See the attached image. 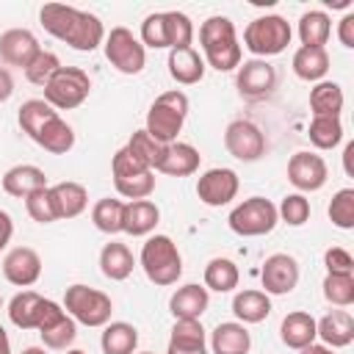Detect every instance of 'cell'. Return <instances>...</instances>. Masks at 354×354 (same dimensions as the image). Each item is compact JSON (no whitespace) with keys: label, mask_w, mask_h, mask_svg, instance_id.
<instances>
[{"label":"cell","mask_w":354,"mask_h":354,"mask_svg":"<svg viewBox=\"0 0 354 354\" xmlns=\"http://www.w3.org/2000/svg\"><path fill=\"white\" fill-rule=\"evenodd\" d=\"M39 19L44 25V30L50 36H55L58 41L69 44L72 50L80 53H91L105 41V28L100 22V17L64 6V3H44L39 11Z\"/></svg>","instance_id":"6da1fadb"},{"label":"cell","mask_w":354,"mask_h":354,"mask_svg":"<svg viewBox=\"0 0 354 354\" xmlns=\"http://www.w3.org/2000/svg\"><path fill=\"white\" fill-rule=\"evenodd\" d=\"M199 44H202L205 61L216 72H232L241 66V44L230 17H221V14L207 17L199 28Z\"/></svg>","instance_id":"7a4b0ae2"},{"label":"cell","mask_w":354,"mask_h":354,"mask_svg":"<svg viewBox=\"0 0 354 354\" xmlns=\"http://www.w3.org/2000/svg\"><path fill=\"white\" fill-rule=\"evenodd\" d=\"M185 116H188V97L180 88H171V91H163L149 105V111H147V127L144 130L155 141L171 144V141H177Z\"/></svg>","instance_id":"3957f363"},{"label":"cell","mask_w":354,"mask_h":354,"mask_svg":"<svg viewBox=\"0 0 354 354\" xmlns=\"http://www.w3.org/2000/svg\"><path fill=\"white\" fill-rule=\"evenodd\" d=\"M144 274L149 282L166 288L174 285L183 277V257L177 252V243L169 235H152L147 238V243L141 246V257H138Z\"/></svg>","instance_id":"277c9868"},{"label":"cell","mask_w":354,"mask_h":354,"mask_svg":"<svg viewBox=\"0 0 354 354\" xmlns=\"http://www.w3.org/2000/svg\"><path fill=\"white\" fill-rule=\"evenodd\" d=\"M290 25L285 17L279 14H266V17H257L246 25L243 30V47L257 55V58H268V55H279L285 53V47L290 44Z\"/></svg>","instance_id":"5b68a950"},{"label":"cell","mask_w":354,"mask_h":354,"mask_svg":"<svg viewBox=\"0 0 354 354\" xmlns=\"http://www.w3.org/2000/svg\"><path fill=\"white\" fill-rule=\"evenodd\" d=\"M64 310L75 324L83 326H105L113 313L111 296L88 285H69L64 293Z\"/></svg>","instance_id":"8992f818"},{"label":"cell","mask_w":354,"mask_h":354,"mask_svg":"<svg viewBox=\"0 0 354 354\" xmlns=\"http://www.w3.org/2000/svg\"><path fill=\"white\" fill-rule=\"evenodd\" d=\"M91 80L80 66H61L44 86V102L55 111H72L86 102Z\"/></svg>","instance_id":"52a82bcc"},{"label":"cell","mask_w":354,"mask_h":354,"mask_svg":"<svg viewBox=\"0 0 354 354\" xmlns=\"http://www.w3.org/2000/svg\"><path fill=\"white\" fill-rule=\"evenodd\" d=\"M279 216H277V205L268 202L266 196H249L243 199L238 207H232L227 224L235 235L243 238H257V235H268L277 227Z\"/></svg>","instance_id":"ba28073f"},{"label":"cell","mask_w":354,"mask_h":354,"mask_svg":"<svg viewBox=\"0 0 354 354\" xmlns=\"http://www.w3.org/2000/svg\"><path fill=\"white\" fill-rule=\"evenodd\" d=\"M105 58L122 75H138L144 69V64H147V50L133 36V30H127V28H111V33L105 36Z\"/></svg>","instance_id":"9c48e42d"},{"label":"cell","mask_w":354,"mask_h":354,"mask_svg":"<svg viewBox=\"0 0 354 354\" xmlns=\"http://www.w3.org/2000/svg\"><path fill=\"white\" fill-rule=\"evenodd\" d=\"M224 147L235 160L252 163L266 155V136L263 130L249 119H235L224 130Z\"/></svg>","instance_id":"30bf717a"},{"label":"cell","mask_w":354,"mask_h":354,"mask_svg":"<svg viewBox=\"0 0 354 354\" xmlns=\"http://www.w3.org/2000/svg\"><path fill=\"white\" fill-rule=\"evenodd\" d=\"M326 177H329L326 160L321 155H315V152H296L288 160V180L301 194L321 191L326 185Z\"/></svg>","instance_id":"8fae6325"},{"label":"cell","mask_w":354,"mask_h":354,"mask_svg":"<svg viewBox=\"0 0 354 354\" xmlns=\"http://www.w3.org/2000/svg\"><path fill=\"white\" fill-rule=\"evenodd\" d=\"M235 86L246 100H263L277 88V69L266 58H252L238 66Z\"/></svg>","instance_id":"7c38bea8"},{"label":"cell","mask_w":354,"mask_h":354,"mask_svg":"<svg viewBox=\"0 0 354 354\" xmlns=\"http://www.w3.org/2000/svg\"><path fill=\"white\" fill-rule=\"evenodd\" d=\"M238 174L232 169H224V166H216V169H207L199 183H196V196L199 202H205L207 207H221V205H230L238 194Z\"/></svg>","instance_id":"4fadbf2b"},{"label":"cell","mask_w":354,"mask_h":354,"mask_svg":"<svg viewBox=\"0 0 354 354\" xmlns=\"http://www.w3.org/2000/svg\"><path fill=\"white\" fill-rule=\"evenodd\" d=\"M260 282H263V293L268 296H285L299 285V263L296 257L277 252L271 257H266L263 271H260Z\"/></svg>","instance_id":"5bb4252c"},{"label":"cell","mask_w":354,"mask_h":354,"mask_svg":"<svg viewBox=\"0 0 354 354\" xmlns=\"http://www.w3.org/2000/svg\"><path fill=\"white\" fill-rule=\"evenodd\" d=\"M3 277L17 288H30L41 277V257L30 246H17L3 260Z\"/></svg>","instance_id":"9a60e30c"},{"label":"cell","mask_w":354,"mask_h":354,"mask_svg":"<svg viewBox=\"0 0 354 354\" xmlns=\"http://www.w3.org/2000/svg\"><path fill=\"white\" fill-rule=\"evenodd\" d=\"M39 50H41L39 39L28 28H11V30L0 33V61L8 64V66H22L25 69Z\"/></svg>","instance_id":"2e32d148"},{"label":"cell","mask_w":354,"mask_h":354,"mask_svg":"<svg viewBox=\"0 0 354 354\" xmlns=\"http://www.w3.org/2000/svg\"><path fill=\"white\" fill-rule=\"evenodd\" d=\"M207 304H210V293L205 285H196V282L177 288L169 299V310H171L174 321H199L202 313L207 310Z\"/></svg>","instance_id":"e0dca14e"},{"label":"cell","mask_w":354,"mask_h":354,"mask_svg":"<svg viewBox=\"0 0 354 354\" xmlns=\"http://www.w3.org/2000/svg\"><path fill=\"white\" fill-rule=\"evenodd\" d=\"M199 160H202V155L196 147H191L185 141H171V144H166L163 158L155 171L169 174V177H188L199 169Z\"/></svg>","instance_id":"ac0fdd59"},{"label":"cell","mask_w":354,"mask_h":354,"mask_svg":"<svg viewBox=\"0 0 354 354\" xmlns=\"http://www.w3.org/2000/svg\"><path fill=\"white\" fill-rule=\"evenodd\" d=\"M315 335L326 348H346L354 340V318L346 310H332L321 321H315Z\"/></svg>","instance_id":"d6986e66"},{"label":"cell","mask_w":354,"mask_h":354,"mask_svg":"<svg viewBox=\"0 0 354 354\" xmlns=\"http://www.w3.org/2000/svg\"><path fill=\"white\" fill-rule=\"evenodd\" d=\"M50 199H53V210H55V218H75L86 210L88 205V194L80 183H72V180H64V183H55L50 185Z\"/></svg>","instance_id":"ffe728a7"},{"label":"cell","mask_w":354,"mask_h":354,"mask_svg":"<svg viewBox=\"0 0 354 354\" xmlns=\"http://www.w3.org/2000/svg\"><path fill=\"white\" fill-rule=\"evenodd\" d=\"M39 188H47V174L33 166V163H19V166H11L6 174H3V191L8 196H19L25 199L28 194L39 191Z\"/></svg>","instance_id":"44dd1931"},{"label":"cell","mask_w":354,"mask_h":354,"mask_svg":"<svg viewBox=\"0 0 354 354\" xmlns=\"http://www.w3.org/2000/svg\"><path fill=\"white\" fill-rule=\"evenodd\" d=\"M169 75L171 80H177L180 86H194L205 77V58L194 50V47H183V50H169Z\"/></svg>","instance_id":"7402d4cb"},{"label":"cell","mask_w":354,"mask_h":354,"mask_svg":"<svg viewBox=\"0 0 354 354\" xmlns=\"http://www.w3.org/2000/svg\"><path fill=\"white\" fill-rule=\"evenodd\" d=\"M160 221V210L155 202L149 199H136V202H124V221H122V232L141 238L149 235Z\"/></svg>","instance_id":"603a6c76"},{"label":"cell","mask_w":354,"mask_h":354,"mask_svg":"<svg viewBox=\"0 0 354 354\" xmlns=\"http://www.w3.org/2000/svg\"><path fill=\"white\" fill-rule=\"evenodd\" d=\"M279 337H282V343L288 348H296V351L307 348L318 337L315 335V318L310 313H301V310L288 313L282 318V324H279Z\"/></svg>","instance_id":"cb8c5ba5"},{"label":"cell","mask_w":354,"mask_h":354,"mask_svg":"<svg viewBox=\"0 0 354 354\" xmlns=\"http://www.w3.org/2000/svg\"><path fill=\"white\" fill-rule=\"evenodd\" d=\"M249 348H252V337H249L246 326L238 321L218 324L210 332V351L213 354H249Z\"/></svg>","instance_id":"d4e9b609"},{"label":"cell","mask_w":354,"mask_h":354,"mask_svg":"<svg viewBox=\"0 0 354 354\" xmlns=\"http://www.w3.org/2000/svg\"><path fill=\"white\" fill-rule=\"evenodd\" d=\"M293 72L299 80L321 83L329 72V53L326 47H299L293 53Z\"/></svg>","instance_id":"484cf974"},{"label":"cell","mask_w":354,"mask_h":354,"mask_svg":"<svg viewBox=\"0 0 354 354\" xmlns=\"http://www.w3.org/2000/svg\"><path fill=\"white\" fill-rule=\"evenodd\" d=\"M133 266H136L133 252H130L124 243L111 241V243L102 246V252H100V271H102L111 282L127 279V277L133 274Z\"/></svg>","instance_id":"4316f807"},{"label":"cell","mask_w":354,"mask_h":354,"mask_svg":"<svg viewBox=\"0 0 354 354\" xmlns=\"http://www.w3.org/2000/svg\"><path fill=\"white\" fill-rule=\"evenodd\" d=\"M232 313L238 324H260L271 313V299L263 290H241L232 299Z\"/></svg>","instance_id":"83f0119b"},{"label":"cell","mask_w":354,"mask_h":354,"mask_svg":"<svg viewBox=\"0 0 354 354\" xmlns=\"http://www.w3.org/2000/svg\"><path fill=\"white\" fill-rule=\"evenodd\" d=\"M100 346H102V354H133L138 346V329L127 321L105 324Z\"/></svg>","instance_id":"f1b7e54d"},{"label":"cell","mask_w":354,"mask_h":354,"mask_svg":"<svg viewBox=\"0 0 354 354\" xmlns=\"http://www.w3.org/2000/svg\"><path fill=\"white\" fill-rule=\"evenodd\" d=\"M329 33H332V19H329L326 11L313 8V11L301 14V19H299L301 47H324L329 41Z\"/></svg>","instance_id":"f546056e"},{"label":"cell","mask_w":354,"mask_h":354,"mask_svg":"<svg viewBox=\"0 0 354 354\" xmlns=\"http://www.w3.org/2000/svg\"><path fill=\"white\" fill-rule=\"evenodd\" d=\"M36 144L53 155H66L72 147H75V130L61 119V116H53L36 136Z\"/></svg>","instance_id":"4dcf8cb0"},{"label":"cell","mask_w":354,"mask_h":354,"mask_svg":"<svg viewBox=\"0 0 354 354\" xmlns=\"http://www.w3.org/2000/svg\"><path fill=\"white\" fill-rule=\"evenodd\" d=\"M313 116H340L343 111V88L335 80H321L310 91Z\"/></svg>","instance_id":"1f68e13d"},{"label":"cell","mask_w":354,"mask_h":354,"mask_svg":"<svg viewBox=\"0 0 354 354\" xmlns=\"http://www.w3.org/2000/svg\"><path fill=\"white\" fill-rule=\"evenodd\" d=\"M44 296H39L36 290H22L8 301V318L14 326L19 329H36L39 321V307H41Z\"/></svg>","instance_id":"d6a6232c"},{"label":"cell","mask_w":354,"mask_h":354,"mask_svg":"<svg viewBox=\"0 0 354 354\" xmlns=\"http://www.w3.org/2000/svg\"><path fill=\"white\" fill-rule=\"evenodd\" d=\"M53 116H58V111H55L53 105H47L44 100H25V102L19 105L17 122H19L22 133H25L28 138H33V141H36L39 130H41Z\"/></svg>","instance_id":"836d02e7"},{"label":"cell","mask_w":354,"mask_h":354,"mask_svg":"<svg viewBox=\"0 0 354 354\" xmlns=\"http://www.w3.org/2000/svg\"><path fill=\"white\" fill-rule=\"evenodd\" d=\"M238 266L227 257H213L207 266H205V288L207 290H216V293H230L238 288Z\"/></svg>","instance_id":"e575fe53"},{"label":"cell","mask_w":354,"mask_h":354,"mask_svg":"<svg viewBox=\"0 0 354 354\" xmlns=\"http://www.w3.org/2000/svg\"><path fill=\"white\" fill-rule=\"evenodd\" d=\"M163 39L169 50H183L191 47L194 41V25L188 14L183 11H163Z\"/></svg>","instance_id":"d590c367"},{"label":"cell","mask_w":354,"mask_h":354,"mask_svg":"<svg viewBox=\"0 0 354 354\" xmlns=\"http://www.w3.org/2000/svg\"><path fill=\"white\" fill-rule=\"evenodd\" d=\"M141 166H147L149 171H155L158 169V163H160V158H163V149H166V144H160V141H155L147 130H136L133 136H130V141H127V147H124Z\"/></svg>","instance_id":"8d00e7d4"},{"label":"cell","mask_w":354,"mask_h":354,"mask_svg":"<svg viewBox=\"0 0 354 354\" xmlns=\"http://www.w3.org/2000/svg\"><path fill=\"white\" fill-rule=\"evenodd\" d=\"M307 136H310V144L315 149H335L343 141L340 116H313Z\"/></svg>","instance_id":"74e56055"},{"label":"cell","mask_w":354,"mask_h":354,"mask_svg":"<svg viewBox=\"0 0 354 354\" xmlns=\"http://www.w3.org/2000/svg\"><path fill=\"white\" fill-rule=\"evenodd\" d=\"M91 221H94V227H97L100 232H105V235H116V232H122L124 202L111 199V196L100 199V202L91 207Z\"/></svg>","instance_id":"f35d334b"},{"label":"cell","mask_w":354,"mask_h":354,"mask_svg":"<svg viewBox=\"0 0 354 354\" xmlns=\"http://www.w3.org/2000/svg\"><path fill=\"white\" fill-rule=\"evenodd\" d=\"M324 299L335 307L354 304V274H326L324 277Z\"/></svg>","instance_id":"ab89813d"},{"label":"cell","mask_w":354,"mask_h":354,"mask_svg":"<svg viewBox=\"0 0 354 354\" xmlns=\"http://www.w3.org/2000/svg\"><path fill=\"white\" fill-rule=\"evenodd\" d=\"M58 69H61L58 55L50 53V50H39V53L33 55V61L25 66V77H28V83H33V86H47V80H50Z\"/></svg>","instance_id":"60d3db41"},{"label":"cell","mask_w":354,"mask_h":354,"mask_svg":"<svg viewBox=\"0 0 354 354\" xmlns=\"http://www.w3.org/2000/svg\"><path fill=\"white\" fill-rule=\"evenodd\" d=\"M329 221L340 230L354 227V188H340L329 202Z\"/></svg>","instance_id":"b9f144b4"},{"label":"cell","mask_w":354,"mask_h":354,"mask_svg":"<svg viewBox=\"0 0 354 354\" xmlns=\"http://www.w3.org/2000/svg\"><path fill=\"white\" fill-rule=\"evenodd\" d=\"M113 185L130 202L147 199L155 191V171H141V174H133V177H122V180H113Z\"/></svg>","instance_id":"7bdbcfd3"},{"label":"cell","mask_w":354,"mask_h":354,"mask_svg":"<svg viewBox=\"0 0 354 354\" xmlns=\"http://www.w3.org/2000/svg\"><path fill=\"white\" fill-rule=\"evenodd\" d=\"M169 346L180 348H205V329L199 321H174Z\"/></svg>","instance_id":"ee69618b"},{"label":"cell","mask_w":354,"mask_h":354,"mask_svg":"<svg viewBox=\"0 0 354 354\" xmlns=\"http://www.w3.org/2000/svg\"><path fill=\"white\" fill-rule=\"evenodd\" d=\"M277 216H279L285 224H290V227L307 224V218H310V202H307V196H304V194H288V196L279 202Z\"/></svg>","instance_id":"f6af8a7d"},{"label":"cell","mask_w":354,"mask_h":354,"mask_svg":"<svg viewBox=\"0 0 354 354\" xmlns=\"http://www.w3.org/2000/svg\"><path fill=\"white\" fill-rule=\"evenodd\" d=\"M39 335H41V340H44V346H47V348L66 351V348L75 343V337H77V324L66 315L64 321H58L55 326H50L47 332H39Z\"/></svg>","instance_id":"bcb514c9"},{"label":"cell","mask_w":354,"mask_h":354,"mask_svg":"<svg viewBox=\"0 0 354 354\" xmlns=\"http://www.w3.org/2000/svg\"><path fill=\"white\" fill-rule=\"evenodd\" d=\"M25 210L33 221L39 224H53L55 221V210H53V199H50V185L47 188H39L33 194L25 196Z\"/></svg>","instance_id":"7dc6e473"},{"label":"cell","mask_w":354,"mask_h":354,"mask_svg":"<svg viewBox=\"0 0 354 354\" xmlns=\"http://www.w3.org/2000/svg\"><path fill=\"white\" fill-rule=\"evenodd\" d=\"M144 47H152V50H160L166 47V39H163V11L158 14H149L144 22H141V39H138Z\"/></svg>","instance_id":"c3c4849f"},{"label":"cell","mask_w":354,"mask_h":354,"mask_svg":"<svg viewBox=\"0 0 354 354\" xmlns=\"http://www.w3.org/2000/svg\"><path fill=\"white\" fill-rule=\"evenodd\" d=\"M326 274H354V257L343 246H329L324 252Z\"/></svg>","instance_id":"681fc988"},{"label":"cell","mask_w":354,"mask_h":354,"mask_svg":"<svg viewBox=\"0 0 354 354\" xmlns=\"http://www.w3.org/2000/svg\"><path fill=\"white\" fill-rule=\"evenodd\" d=\"M111 171H113V180H122V177H133V174H141V171H149L147 166H141L124 147L113 155V163H111Z\"/></svg>","instance_id":"f907efd6"},{"label":"cell","mask_w":354,"mask_h":354,"mask_svg":"<svg viewBox=\"0 0 354 354\" xmlns=\"http://www.w3.org/2000/svg\"><path fill=\"white\" fill-rule=\"evenodd\" d=\"M337 39H340L343 47L354 50V14H351V11L337 22Z\"/></svg>","instance_id":"816d5d0a"},{"label":"cell","mask_w":354,"mask_h":354,"mask_svg":"<svg viewBox=\"0 0 354 354\" xmlns=\"http://www.w3.org/2000/svg\"><path fill=\"white\" fill-rule=\"evenodd\" d=\"M11 235H14V221H11V216L6 210H0V252L8 246Z\"/></svg>","instance_id":"f5cc1de1"},{"label":"cell","mask_w":354,"mask_h":354,"mask_svg":"<svg viewBox=\"0 0 354 354\" xmlns=\"http://www.w3.org/2000/svg\"><path fill=\"white\" fill-rule=\"evenodd\" d=\"M14 94V77L6 66H0V102H6Z\"/></svg>","instance_id":"db71d44e"},{"label":"cell","mask_w":354,"mask_h":354,"mask_svg":"<svg viewBox=\"0 0 354 354\" xmlns=\"http://www.w3.org/2000/svg\"><path fill=\"white\" fill-rule=\"evenodd\" d=\"M166 354H207V346H205V348H180V346H169Z\"/></svg>","instance_id":"11a10c76"},{"label":"cell","mask_w":354,"mask_h":354,"mask_svg":"<svg viewBox=\"0 0 354 354\" xmlns=\"http://www.w3.org/2000/svg\"><path fill=\"white\" fill-rule=\"evenodd\" d=\"M351 155H354V144H346V149H343V166H346V174L351 177L354 171H351Z\"/></svg>","instance_id":"9f6ffc18"},{"label":"cell","mask_w":354,"mask_h":354,"mask_svg":"<svg viewBox=\"0 0 354 354\" xmlns=\"http://www.w3.org/2000/svg\"><path fill=\"white\" fill-rule=\"evenodd\" d=\"M299 354H332V348H326V346H318V343H310L307 348H301Z\"/></svg>","instance_id":"6f0895ef"},{"label":"cell","mask_w":354,"mask_h":354,"mask_svg":"<svg viewBox=\"0 0 354 354\" xmlns=\"http://www.w3.org/2000/svg\"><path fill=\"white\" fill-rule=\"evenodd\" d=\"M0 354H11V340H8L3 326H0Z\"/></svg>","instance_id":"680465c9"},{"label":"cell","mask_w":354,"mask_h":354,"mask_svg":"<svg viewBox=\"0 0 354 354\" xmlns=\"http://www.w3.org/2000/svg\"><path fill=\"white\" fill-rule=\"evenodd\" d=\"M22 354H47V351L39 348V346H28V348H22Z\"/></svg>","instance_id":"91938a15"},{"label":"cell","mask_w":354,"mask_h":354,"mask_svg":"<svg viewBox=\"0 0 354 354\" xmlns=\"http://www.w3.org/2000/svg\"><path fill=\"white\" fill-rule=\"evenodd\" d=\"M66 354H86V351H80V348H66Z\"/></svg>","instance_id":"94428289"},{"label":"cell","mask_w":354,"mask_h":354,"mask_svg":"<svg viewBox=\"0 0 354 354\" xmlns=\"http://www.w3.org/2000/svg\"><path fill=\"white\" fill-rule=\"evenodd\" d=\"M0 307H3V296H0Z\"/></svg>","instance_id":"6125c7cd"},{"label":"cell","mask_w":354,"mask_h":354,"mask_svg":"<svg viewBox=\"0 0 354 354\" xmlns=\"http://www.w3.org/2000/svg\"><path fill=\"white\" fill-rule=\"evenodd\" d=\"M141 354H152V351H141Z\"/></svg>","instance_id":"be15d7a7"}]
</instances>
